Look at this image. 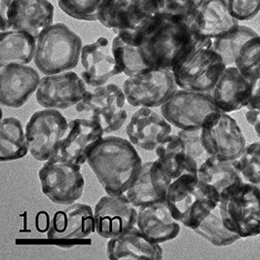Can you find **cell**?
I'll list each match as a JSON object with an SVG mask.
<instances>
[{"instance_id": "obj_1", "label": "cell", "mask_w": 260, "mask_h": 260, "mask_svg": "<svg viewBox=\"0 0 260 260\" xmlns=\"http://www.w3.org/2000/svg\"><path fill=\"white\" fill-rule=\"evenodd\" d=\"M197 25V15L185 19L158 14L153 24L143 34L139 46L145 64L149 69L172 71L203 38Z\"/></svg>"}, {"instance_id": "obj_40", "label": "cell", "mask_w": 260, "mask_h": 260, "mask_svg": "<svg viewBox=\"0 0 260 260\" xmlns=\"http://www.w3.org/2000/svg\"><path fill=\"white\" fill-rule=\"evenodd\" d=\"M251 82V95L248 103V110H260V66L252 71L248 77Z\"/></svg>"}, {"instance_id": "obj_2", "label": "cell", "mask_w": 260, "mask_h": 260, "mask_svg": "<svg viewBox=\"0 0 260 260\" xmlns=\"http://www.w3.org/2000/svg\"><path fill=\"white\" fill-rule=\"evenodd\" d=\"M87 163L107 195L125 194L138 178L142 160L134 144L123 138H103L89 154Z\"/></svg>"}, {"instance_id": "obj_42", "label": "cell", "mask_w": 260, "mask_h": 260, "mask_svg": "<svg viewBox=\"0 0 260 260\" xmlns=\"http://www.w3.org/2000/svg\"><path fill=\"white\" fill-rule=\"evenodd\" d=\"M245 116L248 124L252 126L256 136L260 139V110H248Z\"/></svg>"}, {"instance_id": "obj_13", "label": "cell", "mask_w": 260, "mask_h": 260, "mask_svg": "<svg viewBox=\"0 0 260 260\" xmlns=\"http://www.w3.org/2000/svg\"><path fill=\"white\" fill-rule=\"evenodd\" d=\"M206 150L220 160H238L246 148V138L238 122L228 113L218 111L202 127Z\"/></svg>"}, {"instance_id": "obj_16", "label": "cell", "mask_w": 260, "mask_h": 260, "mask_svg": "<svg viewBox=\"0 0 260 260\" xmlns=\"http://www.w3.org/2000/svg\"><path fill=\"white\" fill-rule=\"evenodd\" d=\"M86 85L73 71L45 75L37 88L36 102L50 109H66L76 106L87 92Z\"/></svg>"}, {"instance_id": "obj_34", "label": "cell", "mask_w": 260, "mask_h": 260, "mask_svg": "<svg viewBox=\"0 0 260 260\" xmlns=\"http://www.w3.org/2000/svg\"><path fill=\"white\" fill-rule=\"evenodd\" d=\"M105 0H58L59 7L72 19L94 22Z\"/></svg>"}, {"instance_id": "obj_43", "label": "cell", "mask_w": 260, "mask_h": 260, "mask_svg": "<svg viewBox=\"0 0 260 260\" xmlns=\"http://www.w3.org/2000/svg\"><path fill=\"white\" fill-rule=\"evenodd\" d=\"M48 223V214L45 213H40L37 215V228L40 231H45L47 229Z\"/></svg>"}, {"instance_id": "obj_31", "label": "cell", "mask_w": 260, "mask_h": 260, "mask_svg": "<svg viewBox=\"0 0 260 260\" xmlns=\"http://www.w3.org/2000/svg\"><path fill=\"white\" fill-rule=\"evenodd\" d=\"M258 34L247 25L238 24L225 36L213 39V50L223 59L226 67H235L237 56L244 44Z\"/></svg>"}, {"instance_id": "obj_23", "label": "cell", "mask_w": 260, "mask_h": 260, "mask_svg": "<svg viewBox=\"0 0 260 260\" xmlns=\"http://www.w3.org/2000/svg\"><path fill=\"white\" fill-rule=\"evenodd\" d=\"M137 227L156 244L174 240L180 232L179 223L175 219L167 200L140 208Z\"/></svg>"}, {"instance_id": "obj_44", "label": "cell", "mask_w": 260, "mask_h": 260, "mask_svg": "<svg viewBox=\"0 0 260 260\" xmlns=\"http://www.w3.org/2000/svg\"><path fill=\"white\" fill-rule=\"evenodd\" d=\"M154 2H155V0H153Z\"/></svg>"}, {"instance_id": "obj_5", "label": "cell", "mask_w": 260, "mask_h": 260, "mask_svg": "<svg viewBox=\"0 0 260 260\" xmlns=\"http://www.w3.org/2000/svg\"><path fill=\"white\" fill-rule=\"evenodd\" d=\"M226 68L213 39L201 38L172 71L180 89L210 94Z\"/></svg>"}, {"instance_id": "obj_19", "label": "cell", "mask_w": 260, "mask_h": 260, "mask_svg": "<svg viewBox=\"0 0 260 260\" xmlns=\"http://www.w3.org/2000/svg\"><path fill=\"white\" fill-rule=\"evenodd\" d=\"M172 124L149 107L136 111L126 126V134L134 145L146 151H153L172 135Z\"/></svg>"}, {"instance_id": "obj_7", "label": "cell", "mask_w": 260, "mask_h": 260, "mask_svg": "<svg viewBox=\"0 0 260 260\" xmlns=\"http://www.w3.org/2000/svg\"><path fill=\"white\" fill-rule=\"evenodd\" d=\"M225 226L241 238L260 235V187L242 182L225 189L219 200Z\"/></svg>"}, {"instance_id": "obj_11", "label": "cell", "mask_w": 260, "mask_h": 260, "mask_svg": "<svg viewBox=\"0 0 260 260\" xmlns=\"http://www.w3.org/2000/svg\"><path fill=\"white\" fill-rule=\"evenodd\" d=\"M178 88L173 71L163 69L148 70L123 83L127 103L134 107H161Z\"/></svg>"}, {"instance_id": "obj_21", "label": "cell", "mask_w": 260, "mask_h": 260, "mask_svg": "<svg viewBox=\"0 0 260 260\" xmlns=\"http://www.w3.org/2000/svg\"><path fill=\"white\" fill-rule=\"evenodd\" d=\"M172 180L168 178L157 160L142 164L141 172L125 193L136 208L163 201L167 198Z\"/></svg>"}, {"instance_id": "obj_35", "label": "cell", "mask_w": 260, "mask_h": 260, "mask_svg": "<svg viewBox=\"0 0 260 260\" xmlns=\"http://www.w3.org/2000/svg\"><path fill=\"white\" fill-rule=\"evenodd\" d=\"M238 161L245 181L260 187V142L246 146Z\"/></svg>"}, {"instance_id": "obj_30", "label": "cell", "mask_w": 260, "mask_h": 260, "mask_svg": "<svg viewBox=\"0 0 260 260\" xmlns=\"http://www.w3.org/2000/svg\"><path fill=\"white\" fill-rule=\"evenodd\" d=\"M27 152L25 132L20 120L15 117L2 119L0 124V161L22 159Z\"/></svg>"}, {"instance_id": "obj_36", "label": "cell", "mask_w": 260, "mask_h": 260, "mask_svg": "<svg viewBox=\"0 0 260 260\" xmlns=\"http://www.w3.org/2000/svg\"><path fill=\"white\" fill-rule=\"evenodd\" d=\"M178 136L184 143L185 151L192 164L198 170L212 155L209 153L202 142V129L198 130H179Z\"/></svg>"}, {"instance_id": "obj_26", "label": "cell", "mask_w": 260, "mask_h": 260, "mask_svg": "<svg viewBox=\"0 0 260 260\" xmlns=\"http://www.w3.org/2000/svg\"><path fill=\"white\" fill-rule=\"evenodd\" d=\"M197 20L199 36L210 39L225 36L239 24L229 11L226 0H203Z\"/></svg>"}, {"instance_id": "obj_12", "label": "cell", "mask_w": 260, "mask_h": 260, "mask_svg": "<svg viewBox=\"0 0 260 260\" xmlns=\"http://www.w3.org/2000/svg\"><path fill=\"white\" fill-rule=\"evenodd\" d=\"M80 169L58 158H50L38 172L44 195L58 205L74 204L82 196L85 186Z\"/></svg>"}, {"instance_id": "obj_24", "label": "cell", "mask_w": 260, "mask_h": 260, "mask_svg": "<svg viewBox=\"0 0 260 260\" xmlns=\"http://www.w3.org/2000/svg\"><path fill=\"white\" fill-rule=\"evenodd\" d=\"M107 258L110 260H161L163 249L142 231L133 227L129 231L108 240Z\"/></svg>"}, {"instance_id": "obj_25", "label": "cell", "mask_w": 260, "mask_h": 260, "mask_svg": "<svg viewBox=\"0 0 260 260\" xmlns=\"http://www.w3.org/2000/svg\"><path fill=\"white\" fill-rule=\"evenodd\" d=\"M55 8L49 0H14L10 26L38 38L53 24Z\"/></svg>"}, {"instance_id": "obj_14", "label": "cell", "mask_w": 260, "mask_h": 260, "mask_svg": "<svg viewBox=\"0 0 260 260\" xmlns=\"http://www.w3.org/2000/svg\"><path fill=\"white\" fill-rule=\"evenodd\" d=\"M104 134L102 125L94 119H73L69 122L68 131L53 157L81 168Z\"/></svg>"}, {"instance_id": "obj_39", "label": "cell", "mask_w": 260, "mask_h": 260, "mask_svg": "<svg viewBox=\"0 0 260 260\" xmlns=\"http://www.w3.org/2000/svg\"><path fill=\"white\" fill-rule=\"evenodd\" d=\"M231 15L240 21L252 20L260 12V0H226Z\"/></svg>"}, {"instance_id": "obj_18", "label": "cell", "mask_w": 260, "mask_h": 260, "mask_svg": "<svg viewBox=\"0 0 260 260\" xmlns=\"http://www.w3.org/2000/svg\"><path fill=\"white\" fill-rule=\"evenodd\" d=\"M0 102L3 106L19 108L37 91L39 73L26 64H10L0 69Z\"/></svg>"}, {"instance_id": "obj_4", "label": "cell", "mask_w": 260, "mask_h": 260, "mask_svg": "<svg viewBox=\"0 0 260 260\" xmlns=\"http://www.w3.org/2000/svg\"><path fill=\"white\" fill-rule=\"evenodd\" d=\"M82 39L61 23L53 24L37 38L35 63L44 75L75 69L80 60Z\"/></svg>"}, {"instance_id": "obj_15", "label": "cell", "mask_w": 260, "mask_h": 260, "mask_svg": "<svg viewBox=\"0 0 260 260\" xmlns=\"http://www.w3.org/2000/svg\"><path fill=\"white\" fill-rule=\"evenodd\" d=\"M138 213L126 194L104 196L94 211L95 232L108 240L119 236L137 225Z\"/></svg>"}, {"instance_id": "obj_6", "label": "cell", "mask_w": 260, "mask_h": 260, "mask_svg": "<svg viewBox=\"0 0 260 260\" xmlns=\"http://www.w3.org/2000/svg\"><path fill=\"white\" fill-rule=\"evenodd\" d=\"M158 16L153 0H105L98 21L115 36L140 46L143 34Z\"/></svg>"}, {"instance_id": "obj_17", "label": "cell", "mask_w": 260, "mask_h": 260, "mask_svg": "<svg viewBox=\"0 0 260 260\" xmlns=\"http://www.w3.org/2000/svg\"><path fill=\"white\" fill-rule=\"evenodd\" d=\"M80 61L81 78L90 87L104 86L109 78L121 74L112 52V44L106 37H99L93 43L83 46Z\"/></svg>"}, {"instance_id": "obj_3", "label": "cell", "mask_w": 260, "mask_h": 260, "mask_svg": "<svg viewBox=\"0 0 260 260\" xmlns=\"http://www.w3.org/2000/svg\"><path fill=\"white\" fill-rule=\"evenodd\" d=\"M166 200L175 219L195 229L218 205L220 196L195 175H183L172 181Z\"/></svg>"}, {"instance_id": "obj_41", "label": "cell", "mask_w": 260, "mask_h": 260, "mask_svg": "<svg viewBox=\"0 0 260 260\" xmlns=\"http://www.w3.org/2000/svg\"><path fill=\"white\" fill-rule=\"evenodd\" d=\"M14 0H0V17H1V32L11 30L10 17L12 12Z\"/></svg>"}, {"instance_id": "obj_29", "label": "cell", "mask_w": 260, "mask_h": 260, "mask_svg": "<svg viewBox=\"0 0 260 260\" xmlns=\"http://www.w3.org/2000/svg\"><path fill=\"white\" fill-rule=\"evenodd\" d=\"M37 39L25 31L7 30L0 36V69L27 64L35 59Z\"/></svg>"}, {"instance_id": "obj_9", "label": "cell", "mask_w": 260, "mask_h": 260, "mask_svg": "<svg viewBox=\"0 0 260 260\" xmlns=\"http://www.w3.org/2000/svg\"><path fill=\"white\" fill-rule=\"evenodd\" d=\"M126 102L123 89L115 84H108L87 90L75 108L77 112L90 113V118L98 121L106 134H110L120 130L128 118Z\"/></svg>"}, {"instance_id": "obj_28", "label": "cell", "mask_w": 260, "mask_h": 260, "mask_svg": "<svg viewBox=\"0 0 260 260\" xmlns=\"http://www.w3.org/2000/svg\"><path fill=\"white\" fill-rule=\"evenodd\" d=\"M198 178L219 196L225 189L245 182L238 160H220L211 156L198 170Z\"/></svg>"}, {"instance_id": "obj_22", "label": "cell", "mask_w": 260, "mask_h": 260, "mask_svg": "<svg viewBox=\"0 0 260 260\" xmlns=\"http://www.w3.org/2000/svg\"><path fill=\"white\" fill-rule=\"evenodd\" d=\"M251 89V82L236 67H227L210 94L216 107L231 113L248 107Z\"/></svg>"}, {"instance_id": "obj_10", "label": "cell", "mask_w": 260, "mask_h": 260, "mask_svg": "<svg viewBox=\"0 0 260 260\" xmlns=\"http://www.w3.org/2000/svg\"><path fill=\"white\" fill-rule=\"evenodd\" d=\"M69 127L66 117L57 109L45 108L35 112L25 126L28 151L40 162L52 158Z\"/></svg>"}, {"instance_id": "obj_20", "label": "cell", "mask_w": 260, "mask_h": 260, "mask_svg": "<svg viewBox=\"0 0 260 260\" xmlns=\"http://www.w3.org/2000/svg\"><path fill=\"white\" fill-rule=\"evenodd\" d=\"M95 230V214L86 204H72L64 211L55 213L48 229L51 240H81Z\"/></svg>"}, {"instance_id": "obj_33", "label": "cell", "mask_w": 260, "mask_h": 260, "mask_svg": "<svg viewBox=\"0 0 260 260\" xmlns=\"http://www.w3.org/2000/svg\"><path fill=\"white\" fill-rule=\"evenodd\" d=\"M111 44L119 69L128 77L151 70L143 61L139 46L118 36H114Z\"/></svg>"}, {"instance_id": "obj_37", "label": "cell", "mask_w": 260, "mask_h": 260, "mask_svg": "<svg viewBox=\"0 0 260 260\" xmlns=\"http://www.w3.org/2000/svg\"><path fill=\"white\" fill-rule=\"evenodd\" d=\"M260 66V36L250 38L241 48L235 67L240 72L248 77V75Z\"/></svg>"}, {"instance_id": "obj_32", "label": "cell", "mask_w": 260, "mask_h": 260, "mask_svg": "<svg viewBox=\"0 0 260 260\" xmlns=\"http://www.w3.org/2000/svg\"><path fill=\"white\" fill-rule=\"evenodd\" d=\"M193 231L203 238L207 239L215 247L230 246L238 240L242 239L238 234L230 231L225 226L220 213L219 203L213 211L208 214V216L202 220L201 223L195 229H193Z\"/></svg>"}, {"instance_id": "obj_38", "label": "cell", "mask_w": 260, "mask_h": 260, "mask_svg": "<svg viewBox=\"0 0 260 260\" xmlns=\"http://www.w3.org/2000/svg\"><path fill=\"white\" fill-rule=\"evenodd\" d=\"M203 0H155L158 14L178 18H194Z\"/></svg>"}, {"instance_id": "obj_27", "label": "cell", "mask_w": 260, "mask_h": 260, "mask_svg": "<svg viewBox=\"0 0 260 260\" xmlns=\"http://www.w3.org/2000/svg\"><path fill=\"white\" fill-rule=\"evenodd\" d=\"M155 152L157 155L156 160L172 181L186 174L198 176V168L190 161L184 143L178 134L170 135L155 149Z\"/></svg>"}, {"instance_id": "obj_8", "label": "cell", "mask_w": 260, "mask_h": 260, "mask_svg": "<svg viewBox=\"0 0 260 260\" xmlns=\"http://www.w3.org/2000/svg\"><path fill=\"white\" fill-rule=\"evenodd\" d=\"M161 114L179 130L202 129L213 114L221 111L209 93L179 89L163 106Z\"/></svg>"}]
</instances>
